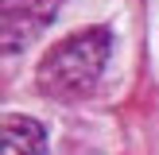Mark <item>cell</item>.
Wrapping results in <instances>:
<instances>
[{
  "label": "cell",
  "instance_id": "1",
  "mask_svg": "<svg viewBox=\"0 0 159 155\" xmlns=\"http://www.w3.org/2000/svg\"><path fill=\"white\" fill-rule=\"evenodd\" d=\"M109 54H113V35L109 27H82L74 35H66L58 46L43 54L35 78L39 89L54 101H78L89 97L97 89L101 74L109 66Z\"/></svg>",
  "mask_w": 159,
  "mask_h": 155
},
{
  "label": "cell",
  "instance_id": "2",
  "mask_svg": "<svg viewBox=\"0 0 159 155\" xmlns=\"http://www.w3.org/2000/svg\"><path fill=\"white\" fill-rule=\"evenodd\" d=\"M62 0H0V54L31 46L54 23Z\"/></svg>",
  "mask_w": 159,
  "mask_h": 155
},
{
  "label": "cell",
  "instance_id": "3",
  "mask_svg": "<svg viewBox=\"0 0 159 155\" xmlns=\"http://www.w3.org/2000/svg\"><path fill=\"white\" fill-rule=\"evenodd\" d=\"M0 155H47V132L31 116H0Z\"/></svg>",
  "mask_w": 159,
  "mask_h": 155
}]
</instances>
